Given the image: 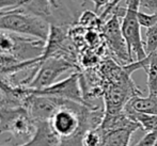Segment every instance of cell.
Returning a JSON list of instances; mask_svg holds the SVG:
<instances>
[{
  "label": "cell",
  "mask_w": 157,
  "mask_h": 146,
  "mask_svg": "<svg viewBox=\"0 0 157 146\" xmlns=\"http://www.w3.org/2000/svg\"><path fill=\"white\" fill-rule=\"evenodd\" d=\"M156 19H157V13H156Z\"/></svg>",
  "instance_id": "cb8c5ba5"
},
{
  "label": "cell",
  "mask_w": 157,
  "mask_h": 146,
  "mask_svg": "<svg viewBox=\"0 0 157 146\" xmlns=\"http://www.w3.org/2000/svg\"><path fill=\"white\" fill-rule=\"evenodd\" d=\"M36 130L35 121L24 106H0V134L10 133L27 142Z\"/></svg>",
  "instance_id": "3957f363"
},
{
  "label": "cell",
  "mask_w": 157,
  "mask_h": 146,
  "mask_svg": "<svg viewBox=\"0 0 157 146\" xmlns=\"http://www.w3.org/2000/svg\"><path fill=\"white\" fill-rule=\"evenodd\" d=\"M144 49L147 56L157 51V24L147 29Z\"/></svg>",
  "instance_id": "9a60e30c"
},
{
  "label": "cell",
  "mask_w": 157,
  "mask_h": 146,
  "mask_svg": "<svg viewBox=\"0 0 157 146\" xmlns=\"http://www.w3.org/2000/svg\"><path fill=\"white\" fill-rule=\"evenodd\" d=\"M104 141V131L101 127L89 129L82 137V146H101Z\"/></svg>",
  "instance_id": "5bb4252c"
},
{
  "label": "cell",
  "mask_w": 157,
  "mask_h": 146,
  "mask_svg": "<svg viewBox=\"0 0 157 146\" xmlns=\"http://www.w3.org/2000/svg\"><path fill=\"white\" fill-rule=\"evenodd\" d=\"M21 9L52 24L54 17V8L49 0H23Z\"/></svg>",
  "instance_id": "9c48e42d"
},
{
  "label": "cell",
  "mask_w": 157,
  "mask_h": 146,
  "mask_svg": "<svg viewBox=\"0 0 157 146\" xmlns=\"http://www.w3.org/2000/svg\"><path fill=\"white\" fill-rule=\"evenodd\" d=\"M135 96H142V91L135 84L132 77L117 82L105 83L103 95L105 114L121 113L124 111L126 103Z\"/></svg>",
  "instance_id": "5b68a950"
},
{
  "label": "cell",
  "mask_w": 157,
  "mask_h": 146,
  "mask_svg": "<svg viewBox=\"0 0 157 146\" xmlns=\"http://www.w3.org/2000/svg\"><path fill=\"white\" fill-rule=\"evenodd\" d=\"M138 19H139V24H140L141 27H144V28H147V29L157 24L156 14H147V13H143L139 11Z\"/></svg>",
  "instance_id": "2e32d148"
},
{
  "label": "cell",
  "mask_w": 157,
  "mask_h": 146,
  "mask_svg": "<svg viewBox=\"0 0 157 146\" xmlns=\"http://www.w3.org/2000/svg\"><path fill=\"white\" fill-rule=\"evenodd\" d=\"M125 113L137 124L145 132H156L157 131V115L139 113L129 109H124Z\"/></svg>",
  "instance_id": "7c38bea8"
},
{
  "label": "cell",
  "mask_w": 157,
  "mask_h": 146,
  "mask_svg": "<svg viewBox=\"0 0 157 146\" xmlns=\"http://www.w3.org/2000/svg\"><path fill=\"white\" fill-rule=\"evenodd\" d=\"M157 132V131H156ZM155 146H157V140H156V143H155Z\"/></svg>",
  "instance_id": "603a6c76"
},
{
  "label": "cell",
  "mask_w": 157,
  "mask_h": 146,
  "mask_svg": "<svg viewBox=\"0 0 157 146\" xmlns=\"http://www.w3.org/2000/svg\"><path fill=\"white\" fill-rule=\"evenodd\" d=\"M23 0H0V12L15 10L21 8Z\"/></svg>",
  "instance_id": "d6986e66"
},
{
  "label": "cell",
  "mask_w": 157,
  "mask_h": 146,
  "mask_svg": "<svg viewBox=\"0 0 157 146\" xmlns=\"http://www.w3.org/2000/svg\"><path fill=\"white\" fill-rule=\"evenodd\" d=\"M24 90L26 93H30V94L56 97V98L76 101V103L90 106L83 97L82 90L80 88V75L78 73H74V74L70 75L67 78L63 79L59 82H55L52 85L43 88V90L33 91L26 88H24Z\"/></svg>",
  "instance_id": "8992f818"
},
{
  "label": "cell",
  "mask_w": 157,
  "mask_h": 146,
  "mask_svg": "<svg viewBox=\"0 0 157 146\" xmlns=\"http://www.w3.org/2000/svg\"><path fill=\"white\" fill-rule=\"evenodd\" d=\"M157 132H147L137 143L132 146H155Z\"/></svg>",
  "instance_id": "ac0fdd59"
},
{
  "label": "cell",
  "mask_w": 157,
  "mask_h": 146,
  "mask_svg": "<svg viewBox=\"0 0 157 146\" xmlns=\"http://www.w3.org/2000/svg\"><path fill=\"white\" fill-rule=\"evenodd\" d=\"M124 109H129L139 113L157 115V96H135L126 103Z\"/></svg>",
  "instance_id": "30bf717a"
},
{
  "label": "cell",
  "mask_w": 157,
  "mask_h": 146,
  "mask_svg": "<svg viewBox=\"0 0 157 146\" xmlns=\"http://www.w3.org/2000/svg\"><path fill=\"white\" fill-rule=\"evenodd\" d=\"M0 31L23 35L24 37H33L46 43L49 36L50 24L18 8L0 15Z\"/></svg>",
  "instance_id": "6da1fadb"
},
{
  "label": "cell",
  "mask_w": 157,
  "mask_h": 146,
  "mask_svg": "<svg viewBox=\"0 0 157 146\" xmlns=\"http://www.w3.org/2000/svg\"><path fill=\"white\" fill-rule=\"evenodd\" d=\"M50 1V3H52V8L54 9H58V8H60V6H59V1L58 0H49Z\"/></svg>",
  "instance_id": "44dd1931"
},
{
  "label": "cell",
  "mask_w": 157,
  "mask_h": 146,
  "mask_svg": "<svg viewBox=\"0 0 157 146\" xmlns=\"http://www.w3.org/2000/svg\"><path fill=\"white\" fill-rule=\"evenodd\" d=\"M36 130L30 140L23 144L13 146H59L60 139L52 129L48 121H37ZM6 146V145H3Z\"/></svg>",
  "instance_id": "ba28073f"
},
{
  "label": "cell",
  "mask_w": 157,
  "mask_h": 146,
  "mask_svg": "<svg viewBox=\"0 0 157 146\" xmlns=\"http://www.w3.org/2000/svg\"><path fill=\"white\" fill-rule=\"evenodd\" d=\"M147 73V85L149 95L157 96V51L147 56V64L144 68Z\"/></svg>",
  "instance_id": "4fadbf2b"
},
{
  "label": "cell",
  "mask_w": 157,
  "mask_h": 146,
  "mask_svg": "<svg viewBox=\"0 0 157 146\" xmlns=\"http://www.w3.org/2000/svg\"><path fill=\"white\" fill-rule=\"evenodd\" d=\"M76 66L68 59L63 57H49L43 60L37 65V68L33 73V76L25 79L21 82V85L29 90H43L52 85L56 80L64 73L74 69Z\"/></svg>",
  "instance_id": "277c9868"
},
{
  "label": "cell",
  "mask_w": 157,
  "mask_h": 146,
  "mask_svg": "<svg viewBox=\"0 0 157 146\" xmlns=\"http://www.w3.org/2000/svg\"><path fill=\"white\" fill-rule=\"evenodd\" d=\"M139 2L140 0H126L125 6L118 4L111 13L121 18L122 33L127 43L128 51L132 62L141 61L147 57L144 49V42L141 37V26L138 19Z\"/></svg>",
  "instance_id": "7a4b0ae2"
},
{
  "label": "cell",
  "mask_w": 157,
  "mask_h": 146,
  "mask_svg": "<svg viewBox=\"0 0 157 146\" xmlns=\"http://www.w3.org/2000/svg\"><path fill=\"white\" fill-rule=\"evenodd\" d=\"M103 34L106 39V44L109 47L116 60L122 65L132 63L128 51L127 43L121 28V18L116 14H112L103 25Z\"/></svg>",
  "instance_id": "52a82bcc"
},
{
  "label": "cell",
  "mask_w": 157,
  "mask_h": 146,
  "mask_svg": "<svg viewBox=\"0 0 157 146\" xmlns=\"http://www.w3.org/2000/svg\"><path fill=\"white\" fill-rule=\"evenodd\" d=\"M3 13H4V12H0V15H1V14H3Z\"/></svg>",
  "instance_id": "7402d4cb"
},
{
  "label": "cell",
  "mask_w": 157,
  "mask_h": 146,
  "mask_svg": "<svg viewBox=\"0 0 157 146\" xmlns=\"http://www.w3.org/2000/svg\"><path fill=\"white\" fill-rule=\"evenodd\" d=\"M139 11L143 13H147V14H156L157 0H140Z\"/></svg>",
  "instance_id": "e0dca14e"
},
{
  "label": "cell",
  "mask_w": 157,
  "mask_h": 146,
  "mask_svg": "<svg viewBox=\"0 0 157 146\" xmlns=\"http://www.w3.org/2000/svg\"><path fill=\"white\" fill-rule=\"evenodd\" d=\"M86 1H90L94 4L95 12H98L101 8H105L107 4H109L112 0H86Z\"/></svg>",
  "instance_id": "ffe728a7"
},
{
  "label": "cell",
  "mask_w": 157,
  "mask_h": 146,
  "mask_svg": "<svg viewBox=\"0 0 157 146\" xmlns=\"http://www.w3.org/2000/svg\"><path fill=\"white\" fill-rule=\"evenodd\" d=\"M132 133L134 132L128 129L104 131V141L101 146H129Z\"/></svg>",
  "instance_id": "8fae6325"
}]
</instances>
